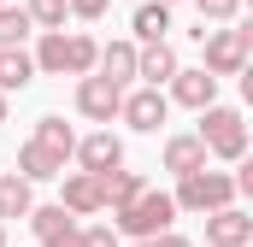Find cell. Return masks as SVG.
<instances>
[{
  "instance_id": "cell-1",
  "label": "cell",
  "mask_w": 253,
  "mask_h": 247,
  "mask_svg": "<svg viewBox=\"0 0 253 247\" xmlns=\"http://www.w3.org/2000/svg\"><path fill=\"white\" fill-rule=\"evenodd\" d=\"M171 218H177V206L159 188H141V194H129L124 206H112V230L129 236V242H153L159 230H171Z\"/></svg>"
},
{
  "instance_id": "cell-3",
  "label": "cell",
  "mask_w": 253,
  "mask_h": 247,
  "mask_svg": "<svg viewBox=\"0 0 253 247\" xmlns=\"http://www.w3.org/2000/svg\"><path fill=\"white\" fill-rule=\"evenodd\" d=\"M236 200V177H224V171H189V177H177V194H171V206L177 212H218V206H230Z\"/></svg>"
},
{
  "instance_id": "cell-27",
  "label": "cell",
  "mask_w": 253,
  "mask_h": 247,
  "mask_svg": "<svg viewBox=\"0 0 253 247\" xmlns=\"http://www.w3.org/2000/svg\"><path fill=\"white\" fill-rule=\"evenodd\" d=\"M153 247H194L189 236H171V230H159V236H153Z\"/></svg>"
},
{
  "instance_id": "cell-16",
  "label": "cell",
  "mask_w": 253,
  "mask_h": 247,
  "mask_svg": "<svg viewBox=\"0 0 253 247\" xmlns=\"http://www.w3.org/2000/svg\"><path fill=\"white\" fill-rule=\"evenodd\" d=\"M94 71H100V77H112V82L124 88L129 77H135V41H106V47L94 53Z\"/></svg>"
},
{
  "instance_id": "cell-6",
  "label": "cell",
  "mask_w": 253,
  "mask_h": 247,
  "mask_svg": "<svg viewBox=\"0 0 253 247\" xmlns=\"http://www.w3.org/2000/svg\"><path fill=\"white\" fill-rule=\"evenodd\" d=\"M118 106H124V88H118L112 77H100V71L77 77V112H83V118L112 124V118H118Z\"/></svg>"
},
{
  "instance_id": "cell-19",
  "label": "cell",
  "mask_w": 253,
  "mask_h": 247,
  "mask_svg": "<svg viewBox=\"0 0 253 247\" xmlns=\"http://www.w3.org/2000/svg\"><path fill=\"white\" fill-rule=\"evenodd\" d=\"M30 206H36V194H30V183L18 171L0 177V218H30Z\"/></svg>"
},
{
  "instance_id": "cell-14",
  "label": "cell",
  "mask_w": 253,
  "mask_h": 247,
  "mask_svg": "<svg viewBox=\"0 0 253 247\" xmlns=\"http://www.w3.org/2000/svg\"><path fill=\"white\" fill-rule=\"evenodd\" d=\"M18 177L24 183H53V177H65V159H53L42 141H24L18 147Z\"/></svg>"
},
{
  "instance_id": "cell-11",
  "label": "cell",
  "mask_w": 253,
  "mask_h": 247,
  "mask_svg": "<svg viewBox=\"0 0 253 247\" xmlns=\"http://www.w3.org/2000/svg\"><path fill=\"white\" fill-rule=\"evenodd\" d=\"M71 153H77V159H83V171H94V177H100V171H112V165H124V141H118L112 129H100V135L77 141Z\"/></svg>"
},
{
  "instance_id": "cell-26",
  "label": "cell",
  "mask_w": 253,
  "mask_h": 247,
  "mask_svg": "<svg viewBox=\"0 0 253 247\" xmlns=\"http://www.w3.org/2000/svg\"><path fill=\"white\" fill-rule=\"evenodd\" d=\"M65 6H71L77 18H88V24H94V18H106V6H112V0H65Z\"/></svg>"
},
{
  "instance_id": "cell-8",
  "label": "cell",
  "mask_w": 253,
  "mask_h": 247,
  "mask_svg": "<svg viewBox=\"0 0 253 247\" xmlns=\"http://www.w3.org/2000/svg\"><path fill=\"white\" fill-rule=\"evenodd\" d=\"M165 112H171V100L147 82V88H135V94H124V106H118V118L129 124V129H141V135H153L159 124H165Z\"/></svg>"
},
{
  "instance_id": "cell-25",
  "label": "cell",
  "mask_w": 253,
  "mask_h": 247,
  "mask_svg": "<svg viewBox=\"0 0 253 247\" xmlns=\"http://www.w3.org/2000/svg\"><path fill=\"white\" fill-rule=\"evenodd\" d=\"M77 247H118V230H106V224H88V230L77 236Z\"/></svg>"
},
{
  "instance_id": "cell-22",
  "label": "cell",
  "mask_w": 253,
  "mask_h": 247,
  "mask_svg": "<svg viewBox=\"0 0 253 247\" xmlns=\"http://www.w3.org/2000/svg\"><path fill=\"white\" fill-rule=\"evenodd\" d=\"M24 36H30V12L0 0V47H24Z\"/></svg>"
},
{
  "instance_id": "cell-23",
  "label": "cell",
  "mask_w": 253,
  "mask_h": 247,
  "mask_svg": "<svg viewBox=\"0 0 253 247\" xmlns=\"http://www.w3.org/2000/svg\"><path fill=\"white\" fill-rule=\"evenodd\" d=\"M24 12H30V24H42V30H65V0H24Z\"/></svg>"
},
{
  "instance_id": "cell-17",
  "label": "cell",
  "mask_w": 253,
  "mask_h": 247,
  "mask_svg": "<svg viewBox=\"0 0 253 247\" xmlns=\"http://www.w3.org/2000/svg\"><path fill=\"white\" fill-rule=\"evenodd\" d=\"M141 188H147V177H141V171H124V165L100 171V200H106V206H124L129 194H141Z\"/></svg>"
},
{
  "instance_id": "cell-24",
  "label": "cell",
  "mask_w": 253,
  "mask_h": 247,
  "mask_svg": "<svg viewBox=\"0 0 253 247\" xmlns=\"http://www.w3.org/2000/svg\"><path fill=\"white\" fill-rule=\"evenodd\" d=\"M194 6H200V24H206V18H212V24H230V18L242 12V0H194Z\"/></svg>"
},
{
  "instance_id": "cell-9",
  "label": "cell",
  "mask_w": 253,
  "mask_h": 247,
  "mask_svg": "<svg viewBox=\"0 0 253 247\" xmlns=\"http://www.w3.org/2000/svg\"><path fill=\"white\" fill-rule=\"evenodd\" d=\"M206 242L212 247H248L253 242V218L230 200V206H218V212H206Z\"/></svg>"
},
{
  "instance_id": "cell-31",
  "label": "cell",
  "mask_w": 253,
  "mask_h": 247,
  "mask_svg": "<svg viewBox=\"0 0 253 247\" xmlns=\"http://www.w3.org/2000/svg\"><path fill=\"white\" fill-rule=\"evenodd\" d=\"M165 6H177V0H165Z\"/></svg>"
},
{
  "instance_id": "cell-20",
  "label": "cell",
  "mask_w": 253,
  "mask_h": 247,
  "mask_svg": "<svg viewBox=\"0 0 253 247\" xmlns=\"http://www.w3.org/2000/svg\"><path fill=\"white\" fill-rule=\"evenodd\" d=\"M30 141H42L53 159H71V147H77V135H71V124H65V118H42Z\"/></svg>"
},
{
  "instance_id": "cell-28",
  "label": "cell",
  "mask_w": 253,
  "mask_h": 247,
  "mask_svg": "<svg viewBox=\"0 0 253 247\" xmlns=\"http://www.w3.org/2000/svg\"><path fill=\"white\" fill-rule=\"evenodd\" d=\"M0 124H6V94H0Z\"/></svg>"
},
{
  "instance_id": "cell-21",
  "label": "cell",
  "mask_w": 253,
  "mask_h": 247,
  "mask_svg": "<svg viewBox=\"0 0 253 247\" xmlns=\"http://www.w3.org/2000/svg\"><path fill=\"white\" fill-rule=\"evenodd\" d=\"M129 24H135V36H141V41H159V36L171 30V6H165V0H147V6H135V18H129Z\"/></svg>"
},
{
  "instance_id": "cell-4",
  "label": "cell",
  "mask_w": 253,
  "mask_h": 247,
  "mask_svg": "<svg viewBox=\"0 0 253 247\" xmlns=\"http://www.w3.org/2000/svg\"><path fill=\"white\" fill-rule=\"evenodd\" d=\"M194 135L218 159H242L248 153V124H242V112H230V106H200V129Z\"/></svg>"
},
{
  "instance_id": "cell-30",
  "label": "cell",
  "mask_w": 253,
  "mask_h": 247,
  "mask_svg": "<svg viewBox=\"0 0 253 247\" xmlns=\"http://www.w3.org/2000/svg\"><path fill=\"white\" fill-rule=\"evenodd\" d=\"M129 247H153V242H129Z\"/></svg>"
},
{
  "instance_id": "cell-13",
  "label": "cell",
  "mask_w": 253,
  "mask_h": 247,
  "mask_svg": "<svg viewBox=\"0 0 253 247\" xmlns=\"http://www.w3.org/2000/svg\"><path fill=\"white\" fill-rule=\"evenodd\" d=\"M65 212H77V218H88V212H100L106 200H100V177L94 171H71L65 177V200H59Z\"/></svg>"
},
{
  "instance_id": "cell-15",
  "label": "cell",
  "mask_w": 253,
  "mask_h": 247,
  "mask_svg": "<svg viewBox=\"0 0 253 247\" xmlns=\"http://www.w3.org/2000/svg\"><path fill=\"white\" fill-rule=\"evenodd\" d=\"M206 159H212V153H206L200 135H171V141H165V171H171V177H189V171H200Z\"/></svg>"
},
{
  "instance_id": "cell-2",
  "label": "cell",
  "mask_w": 253,
  "mask_h": 247,
  "mask_svg": "<svg viewBox=\"0 0 253 247\" xmlns=\"http://www.w3.org/2000/svg\"><path fill=\"white\" fill-rule=\"evenodd\" d=\"M94 53H100V41L94 36H83V30H47L42 36V47H36V65L47 71V77H88L94 71Z\"/></svg>"
},
{
  "instance_id": "cell-10",
  "label": "cell",
  "mask_w": 253,
  "mask_h": 247,
  "mask_svg": "<svg viewBox=\"0 0 253 247\" xmlns=\"http://www.w3.org/2000/svg\"><path fill=\"white\" fill-rule=\"evenodd\" d=\"M212 94H218V77H212L206 65H200V71H183V65L171 71V100H177V106H194V112H200V106H212Z\"/></svg>"
},
{
  "instance_id": "cell-7",
  "label": "cell",
  "mask_w": 253,
  "mask_h": 247,
  "mask_svg": "<svg viewBox=\"0 0 253 247\" xmlns=\"http://www.w3.org/2000/svg\"><path fill=\"white\" fill-rule=\"evenodd\" d=\"M30 230L42 247H77V236H83L77 212H65V206H30Z\"/></svg>"
},
{
  "instance_id": "cell-18",
  "label": "cell",
  "mask_w": 253,
  "mask_h": 247,
  "mask_svg": "<svg viewBox=\"0 0 253 247\" xmlns=\"http://www.w3.org/2000/svg\"><path fill=\"white\" fill-rule=\"evenodd\" d=\"M30 77H36V59L24 47H0V94H18Z\"/></svg>"
},
{
  "instance_id": "cell-12",
  "label": "cell",
  "mask_w": 253,
  "mask_h": 247,
  "mask_svg": "<svg viewBox=\"0 0 253 247\" xmlns=\"http://www.w3.org/2000/svg\"><path fill=\"white\" fill-rule=\"evenodd\" d=\"M171 71H177V47L159 36V41H147V47H135V77H147L153 88L159 82H171Z\"/></svg>"
},
{
  "instance_id": "cell-29",
  "label": "cell",
  "mask_w": 253,
  "mask_h": 247,
  "mask_svg": "<svg viewBox=\"0 0 253 247\" xmlns=\"http://www.w3.org/2000/svg\"><path fill=\"white\" fill-rule=\"evenodd\" d=\"M0 247H6V218H0Z\"/></svg>"
},
{
  "instance_id": "cell-5",
  "label": "cell",
  "mask_w": 253,
  "mask_h": 247,
  "mask_svg": "<svg viewBox=\"0 0 253 247\" xmlns=\"http://www.w3.org/2000/svg\"><path fill=\"white\" fill-rule=\"evenodd\" d=\"M200 41H206V71L212 77H242L248 71V47H253V36L248 30H200Z\"/></svg>"
}]
</instances>
